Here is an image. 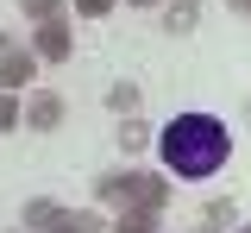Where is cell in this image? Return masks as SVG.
<instances>
[{"instance_id":"cell-16","label":"cell","mask_w":251,"mask_h":233,"mask_svg":"<svg viewBox=\"0 0 251 233\" xmlns=\"http://www.w3.org/2000/svg\"><path fill=\"white\" fill-rule=\"evenodd\" d=\"M113 6H120V0H75V13H82V19H107Z\"/></svg>"},{"instance_id":"cell-11","label":"cell","mask_w":251,"mask_h":233,"mask_svg":"<svg viewBox=\"0 0 251 233\" xmlns=\"http://www.w3.org/2000/svg\"><path fill=\"white\" fill-rule=\"evenodd\" d=\"M107 114H120V120L145 114V88H138V82H113V88H107Z\"/></svg>"},{"instance_id":"cell-13","label":"cell","mask_w":251,"mask_h":233,"mask_svg":"<svg viewBox=\"0 0 251 233\" xmlns=\"http://www.w3.org/2000/svg\"><path fill=\"white\" fill-rule=\"evenodd\" d=\"M201 221H207V227H220V233H232V227H239V208H232V196H214L207 208H201Z\"/></svg>"},{"instance_id":"cell-9","label":"cell","mask_w":251,"mask_h":233,"mask_svg":"<svg viewBox=\"0 0 251 233\" xmlns=\"http://www.w3.org/2000/svg\"><path fill=\"white\" fill-rule=\"evenodd\" d=\"M151 126H145V120H138V114H132V120H120V158L126 164H132V158H145V151H151Z\"/></svg>"},{"instance_id":"cell-17","label":"cell","mask_w":251,"mask_h":233,"mask_svg":"<svg viewBox=\"0 0 251 233\" xmlns=\"http://www.w3.org/2000/svg\"><path fill=\"white\" fill-rule=\"evenodd\" d=\"M126 6H163V0H126Z\"/></svg>"},{"instance_id":"cell-18","label":"cell","mask_w":251,"mask_h":233,"mask_svg":"<svg viewBox=\"0 0 251 233\" xmlns=\"http://www.w3.org/2000/svg\"><path fill=\"white\" fill-rule=\"evenodd\" d=\"M6 44H19V38H13V32H0V51H6Z\"/></svg>"},{"instance_id":"cell-3","label":"cell","mask_w":251,"mask_h":233,"mask_svg":"<svg viewBox=\"0 0 251 233\" xmlns=\"http://www.w3.org/2000/svg\"><path fill=\"white\" fill-rule=\"evenodd\" d=\"M38 57H31L25 44H6L0 51V88H13V95H31V82H38Z\"/></svg>"},{"instance_id":"cell-10","label":"cell","mask_w":251,"mask_h":233,"mask_svg":"<svg viewBox=\"0 0 251 233\" xmlns=\"http://www.w3.org/2000/svg\"><path fill=\"white\" fill-rule=\"evenodd\" d=\"M50 233H107V214L100 208H63Z\"/></svg>"},{"instance_id":"cell-4","label":"cell","mask_w":251,"mask_h":233,"mask_svg":"<svg viewBox=\"0 0 251 233\" xmlns=\"http://www.w3.org/2000/svg\"><path fill=\"white\" fill-rule=\"evenodd\" d=\"M126 208L163 214V208H170V176H163V170H138V176H132V202H126Z\"/></svg>"},{"instance_id":"cell-14","label":"cell","mask_w":251,"mask_h":233,"mask_svg":"<svg viewBox=\"0 0 251 233\" xmlns=\"http://www.w3.org/2000/svg\"><path fill=\"white\" fill-rule=\"evenodd\" d=\"M19 126H25V95L0 88V133H19Z\"/></svg>"},{"instance_id":"cell-7","label":"cell","mask_w":251,"mask_h":233,"mask_svg":"<svg viewBox=\"0 0 251 233\" xmlns=\"http://www.w3.org/2000/svg\"><path fill=\"white\" fill-rule=\"evenodd\" d=\"M57 214H63L57 196H31L25 208H19V227H25V233H50V227H57Z\"/></svg>"},{"instance_id":"cell-23","label":"cell","mask_w":251,"mask_h":233,"mask_svg":"<svg viewBox=\"0 0 251 233\" xmlns=\"http://www.w3.org/2000/svg\"><path fill=\"white\" fill-rule=\"evenodd\" d=\"M232 233H251V227H232Z\"/></svg>"},{"instance_id":"cell-24","label":"cell","mask_w":251,"mask_h":233,"mask_svg":"<svg viewBox=\"0 0 251 233\" xmlns=\"http://www.w3.org/2000/svg\"><path fill=\"white\" fill-rule=\"evenodd\" d=\"M245 13H251V0H245Z\"/></svg>"},{"instance_id":"cell-12","label":"cell","mask_w":251,"mask_h":233,"mask_svg":"<svg viewBox=\"0 0 251 233\" xmlns=\"http://www.w3.org/2000/svg\"><path fill=\"white\" fill-rule=\"evenodd\" d=\"M107 233H163V227H157V214H145V208H120L107 221Z\"/></svg>"},{"instance_id":"cell-22","label":"cell","mask_w":251,"mask_h":233,"mask_svg":"<svg viewBox=\"0 0 251 233\" xmlns=\"http://www.w3.org/2000/svg\"><path fill=\"white\" fill-rule=\"evenodd\" d=\"M245 120H251V101H245Z\"/></svg>"},{"instance_id":"cell-5","label":"cell","mask_w":251,"mask_h":233,"mask_svg":"<svg viewBox=\"0 0 251 233\" xmlns=\"http://www.w3.org/2000/svg\"><path fill=\"white\" fill-rule=\"evenodd\" d=\"M63 114H69V107H63V95H50V88H31L25 95V126L31 133H57Z\"/></svg>"},{"instance_id":"cell-1","label":"cell","mask_w":251,"mask_h":233,"mask_svg":"<svg viewBox=\"0 0 251 233\" xmlns=\"http://www.w3.org/2000/svg\"><path fill=\"white\" fill-rule=\"evenodd\" d=\"M157 164H163V176L170 183H207V176H220L226 170V158H232V133H226V120L220 114H176L163 133L151 139Z\"/></svg>"},{"instance_id":"cell-20","label":"cell","mask_w":251,"mask_h":233,"mask_svg":"<svg viewBox=\"0 0 251 233\" xmlns=\"http://www.w3.org/2000/svg\"><path fill=\"white\" fill-rule=\"evenodd\" d=\"M226 6H245V0H226Z\"/></svg>"},{"instance_id":"cell-19","label":"cell","mask_w":251,"mask_h":233,"mask_svg":"<svg viewBox=\"0 0 251 233\" xmlns=\"http://www.w3.org/2000/svg\"><path fill=\"white\" fill-rule=\"evenodd\" d=\"M195 233H220V227H207V221H195Z\"/></svg>"},{"instance_id":"cell-6","label":"cell","mask_w":251,"mask_h":233,"mask_svg":"<svg viewBox=\"0 0 251 233\" xmlns=\"http://www.w3.org/2000/svg\"><path fill=\"white\" fill-rule=\"evenodd\" d=\"M132 176H138V170H132V164H120V170H107V176L94 183V202H100V208H126V202H132Z\"/></svg>"},{"instance_id":"cell-8","label":"cell","mask_w":251,"mask_h":233,"mask_svg":"<svg viewBox=\"0 0 251 233\" xmlns=\"http://www.w3.org/2000/svg\"><path fill=\"white\" fill-rule=\"evenodd\" d=\"M201 26V0H163V32L170 38H188Z\"/></svg>"},{"instance_id":"cell-21","label":"cell","mask_w":251,"mask_h":233,"mask_svg":"<svg viewBox=\"0 0 251 233\" xmlns=\"http://www.w3.org/2000/svg\"><path fill=\"white\" fill-rule=\"evenodd\" d=\"M6 233H25V227H6Z\"/></svg>"},{"instance_id":"cell-15","label":"cell","mask_w":251,"mask_h":233,"mask_svg":"<svg viewBox=\"0 0 251 233\" xmlns=\"http://www.w3.org/2000/svg\"><path fill=\"white\" fill-rule=\"evenodd\" d=\"M63 6H69V0H19V13H25L31 26H44V19H63Z\"/></svg>"},{"instance_id":"cell-2","label":"cell","mask_w":251,"mask_h":233,"mask_svg":"<svg viewBox=\"0 0 251 233\" xmlns=\"http://www.w3.org/2000/svg\"><path fill=\"white\" fill-rule=\"evenodd\" d=\"M38 63H69L75 57V32H69V19H44V26H31V44H25Z\"/></svg>"}]
</instances>
